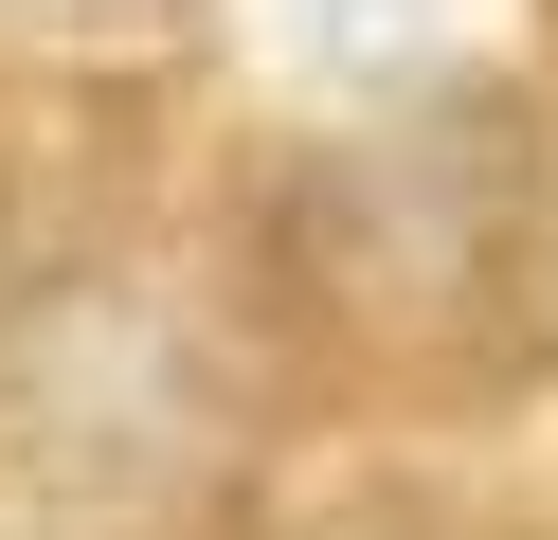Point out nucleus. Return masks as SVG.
Returning <instances> with one entry per match:
<instances>
[{
    "mask_svg": "<svg viewBox=\"0 0 558 540\" xmlns=\"http://www.w3.org/2000/svg\"><path fill=\"white\" fill-rule=\"evenodd\" d=\"M0 19H162V0H0Z\"/></svg>",
    "mask_w": 558,
    "mask_h": 540,
    "instance_id": "f03ea898",
    "label": "nucleus"
},
{
    "mask_svg": "<svg viewBox=\"0 0 558 540\" xmlns=\"http://www.w3.org/2000/svg\"><path fill=\"white\" fill-rule=\"evenodd\" d=\"M289 288L342 324L361 360L414 379H486L541 324V180H522L505 108H414L361 127L289 180Z\"/></svg>",
    "mask_w": 558,
    "mask_h": 540,
    "instance_id": "f257e3e1",
    "label": "nucleus"
}]
</instances>
